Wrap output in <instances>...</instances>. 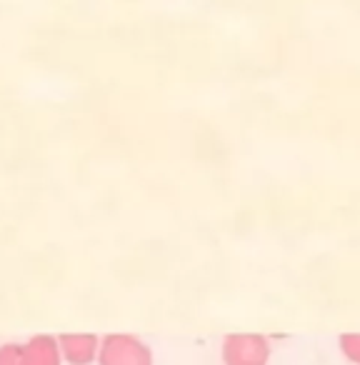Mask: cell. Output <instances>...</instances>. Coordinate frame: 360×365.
Returning a JSON list of instances; mask_svg holds the SVG:
<instances>
[{
	"instance_id": "5b68a950",
	"label": "cell",
	"mask_w": 360,
	"mask_h": 365,
	"mask_svg": "<svg viewBox=\"0 0 360 365\" xmlns=\"http://www.w3.org/2000/svg\"><path fill=\"white\" fill-rule=\"evenodd\" d=\"M340 345V353L350 360V363L360 365V333H348V335H340L338 340Z\"/></svg>"
},
{
	"instance_id": "3957f363",
	"label": "cell",
	"mask_w": 360,
	"mask_h": 365,
	"mask_svg": "<svg viewBox=\"0 0 360 365\" xmlns=\"http://www.w3.org/2000/svg\"><path fill=\"white\" fill-rule=\"evenodd\" d=\"M61 343L63 363L68 365H93L98 363V350H101V338L93 333H63L58 335Z\"/></svg>"
},
{
	"instance_id": "277c9868",
	"label": "cell",
	"mask_w": 360,
	"mask_h": 365,
	"mask_svg": "<svg viewBox=\"0 0 360 365\" xmlns=\"http://www.w3.org/2000/svg\"><path fill=\"white\" fill-rule=\"evenodd\" d=\"M23 365H63L61 343L56 335H33L23 343Z\"/></svg>"
},
{
	"instance_id": "8992f818",
	"label": "cell",
	"mask_w": 360,
	"mask_h": 365,
	"mask_svg": "<svg viewBox=\"0 0 360 365\" xmlns=\"http://www.w3.org/2000/svg\"><path fill=\"white\" fill-rule=\"evenodd\" d=\"M0 365H23V343L0 345Z\"/></svg>"
},
{
	"instance_id": "6da1fadb",
	"label": "cell",
	"mask_w": 360,
	"mask_h": 365,
	"mask_svg": "<svg viewBox=\"0 0 360 365\" xmlns=\"http://www.w3.org/2000/svg\"><path fill=\"white\" fill-rule=\"evenodd\" d=\"M98 365H153V350L138 335L110 333L101 338Z\"/></svg>"
},
{
	"instance_id": "7a4b0ae2",
	"label": "cell",
	"mask_w": 360,
	"mask_h": 365,
	"mask_svg": "<svg viewBox=\"0 0 360 365\" xmlns=\"http://www.w3.org/2000/svg\"><path fill=\"white\" fill-rule=\"evenodd\" d=\"M270 353V340L260 333H233L220 348L223 365H268Z\"/></svg>"
}]
</instances>
